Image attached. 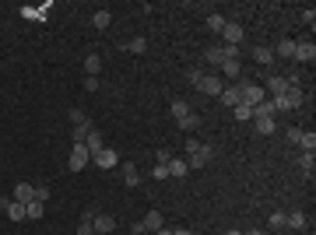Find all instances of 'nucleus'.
Here are the masks:
<instances>
[{
    "instance_id": "obj_1",
    "label": "nucleus",
    "mask_w": 316,
    "mask_h": 235,
    "mask_svg": "<svg viewBox=\"0 0 316 235\" xmlns=\"http://www.w3.org/2000/svg\"><path fill=\"white\" fill-rule=\"evenodd\" d=\"M204 60L215 64V67H222L225 60H239V46H207L204 49Z\"/></svg>"
},
{
    "instance_id": "obj_34",
    "label": "nucleus",
    "mask_w": 316,
    "mask_h": 235,
    "mask_svg": "<svg viewBox=\"0 0 316 235\" xmlns=\"http://www.w3.org/2000/svg\"><path fill=\"white\" fill-rule=\"evenodd\" d=\"M299 165H302V172H313V165H316L313 151H302V155H299Z\"/></svg>"
},
{
    "instance_id": "obj_15",
    "label": "nucleus",
    "mask_w": 316,
    "mask_h": 235,
    "mask_svg": "<svg viewBox=\"0 0 316 235\" xmlns=\"http://www.w3.org/2000/svg\"><path fill=\"white\" fill-rule=\"evenodd\" d=\"M98 71H102V56L98 53H88L84 56V74L88 78H98Z\"/></svg>"
},
{
    "instance_id": "obj_3",
    "label": "nucleus",
    "mask_w": 316,
    "mask_h": 235,
    "mask_svg": "<svg viewBox=\"0 0 316 235\" xmlns=\"http://www.w3.org/2000/svg\"><path fill=\"white\" fill-rule=\"evenodd\" d=\"M239 95H242V105H249V109L267 98V91H264L260 84H253V81H239Z\"/></svg>"
},
{
    "instance_id": "obj_25",
    "label": "nucleus",
    "mask_w": 316,
    "mask_h": 235,
    "mask_svg": "<svg viewBox=\"0 0 316 235\" xmlns=\"http://www.w3.org/2000/svg\"><path fill=\"white\" fill-rule=\"evenodd\" d=\"M253 116H278V109H274V102H271V98H264L260 105H253Z\"/></svg>"
},
{
    "instance_id": "obj_6",
    "label": "nucleus",
    "mask_w": 316,
    "mask_h": 235,
    "mask_svg": "<svg viewBox=\"0 0 316 235\" xmlns=\"http://www.w3.org/2000/svg\"><path fill=\"white\" fill-rule=\"evenodd\" d=\"M88 158H91V151H88L84 144H74V148H71V161H67L71 172H81V168L88 165Z\"/></svg>"
},
{
    "instance_id": "obj_35",
    "label": "nucleus",
    "mask_w": 316,
    "mask_h": 235,
    "mask_svg": "<svg viewBox=\"0 0 316 235\" xmlns=\"http://www.w3.org/2000/svg\"><path fill=\"white\" fill-rule=\"evenodd\" d=\"M127 49H130V53H144V49H148V39H141V35H137V39H130V42H127Z\"/></svg>"
},
{
    "instance_id": "obj_31",
    "label": "nucleus",
    "mask_w": 316,
    "mask_h": 235,
    "mask_svg": "<svg viewBox=\"0 0 316 235\" xmlns=\"http://www.w3.org/2000/svg\"><path fill=\"white\" fill-rule=\"evenodd\" d=\"M222 71H225V78H239V74H242L239 60H225V64H222Z\"/></svg>"
},
{
    "instance_id": "obj_4",
    "label": "nucleus",
    "mask_w": 316,
    "mask_h": 235,
    "mask_svg": "<svg viewBox=\"0 0 316 235\" xmlns=\"http://www.w3.org/2000/svg\"><path fill=\"white\" fill-rule=\"evenodd\" d=\"M299 67H306V64H313L316 60V46L309 39H295V56H292Z\"/></svg>"
},
{
    "instance_id": "obj_44",
    "label": "nucleus",
    "mask_w": 316,
    "mask_h": 235,
    "mask_svg": "<svg viewBox=\"0 0 316 235\" xmlns=\"http://www.w3.org/2000/svg\"><path fill=\"white\" fill-rule=\"evenodd\" d=\"M302 21H306V25H313V21H316V11H313V7H309V11H302Z\"/></svg>"
},
{
    "instance_id": "obj_36",
    "label": "nucleus",
    "mask_w": 316,
    "mask_h": 235,
    "mask_svg": "<svg viewBox=\"0 0 316 235\" xmlns=\"http://www.w3.org/2000/svg\"><path fill=\"white\" fill-rule=\"evenodd\" d=\"M207 28H211V32H222V28H225V18H222V14H211V18H207Z\"/></svg>"
},
{
    "instance_id": "obj_2",
    "label": "nucleus",
    "mask_w": 316,
    "mask_h": 235,
    "mask_svg": "<svg viewBox=\"0 0 316 235\" xmlns=\"http://www.w3.org/2000/svg\"><path fill=\"white\" fill-rule=\"evenodd\" d=\"M190 81L197 84V91H204V95H222V78H211V74H200V71H190Z\"/></svg>"
},
{
    "instance_id": "obj_7",
    "label": "nucleus",
    "mask_w": 316,
    "mask_h": 235,
    "mask_svg": "<svg viewBox=\"0 0 316 235\" xmlns=\"http://www.w3.org/2000/svg\"><path fill=\"white\" fill-rule=\"evenodd\" d=\"M215 155V148H207V144H200V148H197V151H190V155H186V165H190V168H204V165H207V158Z\"/></svg>"
},
{
    "instance_id": "obj_21",
    "label": "nucleus",
    "mask_w": 316,
    "mask_h": 235,
    "mask_svg": "<svg viewBox=\"0 0 316 235\" xmlns=\"http://www.w3.org/2000/svg\"><path fill=\"white\" fill-rule=\"evenodd\" d=\"M169 112H172V120H176V123H179V120H183V116H186V112H193V109H190V105H186V102H183V98H176V102H169Z\"/></svg>"
},
{
    "instance_id": "obj_43",
    "label": "nucleus",
    "mask_w": 316,
    "mask_h": 235,
    "mask_svg": "<svg viewBox=\"0 0 316 235\" xmlns=\"http://www.w3.org/2000/svg\"><path fill=\"white\" fill-rule=\"evenodd\" d=\"M151 175H155V179H169V168H165V165H155V172H151Z\"/></svg>"
},
{
    "instance_id": "obj_29",
    "label": "nucleus",
    "mask_w": 316,
    "mask_h": 235,
    "mask_svg": "<svg viewBox=\"0 0 316 235\" xmlns=\"http://www.w3.org/2000/svg\"><path fill=\"white\" fill-rule=\"evenodd\" d=\"M88 134H91V123H78V127H74V144H84Z\"/></svg>"
},
{
    "instance_id": "obj_11",
    "label": "nucleus",
    "mask_w": 316,
    "mask_h": 235,
    "mask_svg": "<svg viewBox=\"0 0 316 235\" xmlns=\"http://www.w3.org/2000/svg\"><path fill=\"white\" fill-rule=\"evenodd\" d=\"M222 105H229V109H236L239 102H242V95H239V84H232V88H222Z\"/></svg>"
},
{
    "instance_id": "obj_24",
    "label": "nucleus",
    "mask_w": 316,
    "mask_h": 235,
    "mask_svg": "<svg viewBox=\"0 0 316 235\" xmlns=\"http://www.w3.org/2000/svg\"><path fill=\"white\" fill-rule=\"evenodd\" d=\"M274 53H278V56H285V60H292V56H295V39H281Z\"/></svg>"
},
{
    "instance_id": "obj_46",
    "label": "nucleus",
    "mask_w": 316,
    "mask_h": 235,
    "mask_svg": "<svg viewBox=\"0 0 316 235\" xmlns=\"http://www.w3.org/2000/svg\"><path fill=\"white\" fill-rule=\"evenodd\" d=\"M155 235H172V228H158V232Z\"/></svg>"
},
{
    "instance_id": "obj_38",
    "label": "nucleus",
    "mask_w": 316,
    "mask_h": 235,
    "mask_svg": "<svg viewBox=\"0 0 316 235\" xmlns=\"http://www.w3.org/2000/svg\"><path fill=\"white\" fill-rule=\"evenodd\" d=\"M67 116H71V123H74V127H78V123H88V116H84V112H81V109H71V112H67Z\"/></svg>"
},
{
    "instance_id": "obj_48",
    "label": "nucleus",
    "mask_w": 316,
    "mask_h": 235,
    "mask_svg": "<svg viewBox=\"0 0 316 235\" xmlns=\"http://www.w3.org/2000/svg\"><path fill=\"white\" fill-rule=\"evenodd\" d=\"M242 235H264V232H256V228H253V232H242Z\"/></svg>"
},
{
    "instance_id": "obj_8",
    "label": "nucleus",
    "mask_w": 316,
    "mask_h": 235,
    "mask_svg": "<svg viewBox=\"0 0 316 235\" xmlns=\"http://www.w3.org/2000/svg\"><path fill=\"white\" fill-rule=\"evenodd\" d=\"M0 207L7 211L11 221H25V204H18L14 197H0Z\"/></svg>"
},
{
    "instance_id": "obj_28",
    "label": "nucleus",
    "mask_w": 316,
    "mask_h": 235,
    "mask_svg": "<svg viewBox=\"0 0 316 235\" xmlns=\"http://www.w3.org/2000/svg\"><path fill=\"white\" fill-rule=\"evenodd\" d=\"M285 225H288V228H302V225H306V214H302V211H292V214H285Z\"/></svg>"
},
{
    "instance_id": "obj_23",
    "label": "nucleus",
    "mask_w": 316,
    "mask_h": 235,
    "mask_svg": "<svg viewBox=\"0 0 316 235\" xmlns=\"http://www.w3.org/2000/svg\"><path fill=\"white\" fill-rule=\"evenodd\" d=\"M42 211H46V204H42V200H28V204H25V218H32V221H39V218H42Z\"/></svg>"
},
{
    "instance_id": "obj_22",
    "label": "nucleus",
    "mask_w": 316,
    "mask_h": 235,
    "mask_svg": "<svg viewBox=\"0 0 316 235\" xmlns=\"http://www.w3.org/2000/svg\"><path fill=\"white\" fill-rule=\"evenodd\" d=\"M123 183H127V186H137V183H141V172H137V165H134V161H127V165H123Z\"/></svg>"
},
{
    "instance_id": "obj_26",
    "label": "nucleus",
    "mask_w": 316,
    "mask_h": 235,
    "mask_svg": "<svg viewBox=\"0 0 316 235\" xmlns=\"http://www.w3.org/2000/svg\"><path fill=\"white\" fill-rule=\"evenodd\" d=\"M109 21H113L109 11H95V14H91V25H95V28H109Z\"/></svg>"
},
{
    "instance_id": "obj_30",
    "label": "nucleus",
    "mask_w": 316,
    "mask_h": 235,
    "mask_svg": "<svg viewBox=\"0 0 316 235\" xmlns=\"http://www.w3.org/2000/svg\"><path fill=\"white\" fill-rule=\"evenodd\" d=\"M179 127H183V130H197V127H200V116H197V112H186V116L179 120Z\"/></svg>"
},
{
    "instance_id": "obj_5",
    "label": "nucleus",
    "mask_w": 316,
    "mask_h": 235,
    "mask_svg": "<svg viewBox=\"0 0 316 235\" xmlns=\"http://www.w3.org/2000/svg\"><path fill=\"white\" fill-rule=\"evenodd\" d=\"M222 39H225V46H239V42L246 39V32H242V25H236V21H225Z\"/></svg>"
},
{
    "instance_id": "obj_9",
    "label": "nucleus",
    "mask_w": 316,
    "mask_h": 235,
    "mask_svg": "<svg viewBox=\"0 0 316 235\" xmlns=\"http://www.w3.org/2000/svg\"><path fill=\"white\" fill-rule=\"evenodd\" d=\"M95 235H113V228H116V218L113 214H95Z\"/></svg>"
},
{
    "instance_id": "obj_45",
    "label": "nucleus",
    "mask_w": 316,
    "mask_h": 235,
    "mask_svg": "<svg viewBox=\"0 0 316 235\" xmlns=\"http://www.w3.org/2000/svg\"><path fill=\"white\" fill-rule=\"evenodd\" d=\"M172 235H193L190 228H172Z\"/></svg>"
},
{
    "instance_id": "obj_20",
    "label": "nucleus",
    "mask_w": 316,
    "mask_h": 235,
    "mask_svg": "<svg viewBox=\"0 0 316 235\" xmlns=\"http://www.w3.org/2000/svg\"><path fill=\"white\" fill-rule=\"evenodd\" d=\"M91 221H95V211H84L81 221H78V235H95V225H91Z\"/></svg>"
},
{
    "instance_id": "obj_32",
    "label": "nucleus",
    "mask_w": 316,
    "mask_h": 235,
    "mask_svg": "<svg viewBox=\"0 0 316 235\" xmlns=\"http://www.w3.org/2000/svg\"><path fill=\"white\" fill-rule=\"evenodd\" d=\"M232 112H236V120H239V123H246V120H253V109H249V105H242V102H239V105L232 109Z\"/></svg>"
},
{
    "instance_id": "obj_39",
    "label": "nucleus",
    "mask_w": 316,
    "mask_h": 235,
    "mask_svg": "<svg viewBox=\"0 0 316 235\" xmlns=\"http://www.w3.org/2000/svg\"><path fill=\"white\" fill-rule=\"evenodd\" d=\"M299 137H302V130H299V127H292V130H288V144H299Z\"/></svg>"
},
{
    "instance_id": "obj_19",
    "label": "nucleus",
    "mask_w": 316,
    "mask_h": 235,
    "mask_svg": "<svg viewBox=\"0 0 316 235\" xmlns=\"http://www.w3.org/2000/svg\"><path fill=\"white\" fill-rule=\"evenodd\" d=\"M84 148H88V151L95 155V151H102V148H106V137H102V134H98V130L91 127V134H88V141H84Z\"/></svg>"
},
{
    "instance_id": "obj_16",
    "label": "nucleus",
    "mask_w": 316,
    "mask_h": 235,
    "mask_svg": "<svg viewBox=\"0 0 316 235\" xmlns=\"http://www.w3.org/2000/svg\"><path fill=\"white\" fill-rule=\"evenodd\" d=\"M302 102H306V91H302V88H288V91H285V105H288V109H299Z\"/></svg>"
},
{
    "instance_id": "obj_27",
    "label": "nucleus",
    "mask_w": 316,
    "mask_h": 235,
    "mask_svg": "<svg viewBox=\"0 0 316 235\" xmlns=\"http://www.w3.org/2000/svg\"><path fill=\"white\" fill-rule=\"evenodd\" d=\"M253 56H256V64H271V60H274V49H267V46H253Z\"/></svg>"
},
{
    "instance_id": "obj_17",
    "label": "nucleus",
    "mask_w": 316,
    "mask_h": 235,
    "mask_svg": "<svg viewBox=\"0 0 316 235\" xmlns=\"http://www.w3.org/2000/svg\"><path fill=\"white\" fill-rule=\"evenodd\" d=\"M253 127H256V134H274L278 130L274 116H253Z\"/></svg>"
},
{
    "instance_id": "obj_42",
    "label": "nucleus",
    "mask_w": 316,
    "mask_h": 235,
    "mask_svg": "<svg viewBox=\"0 0 316 235\" xmlns=\"http://www.w3.org/2000/svg\"><path fill=\"white\" fill-rule=\"evenodd\" d=\"M84 91H98V78H84Z\"/></svg>"
},
{
    "instance_id": "obj_14",
    "label": "nucleus",
    "mask_w": 316,
    "mask_h": 235,
    "mask_svg": "<svg viewBox=\"0 0 316 235\" xmlns=\"http://www.w3.org/2000/svg\"><path fill=\"white\" fill-rule=\"evenodd\" d=\"M14 200H18V204L35 200V186H32V183H18V186H14Z\"/></svg>"
},
{
    "instance_id": "obj_18",
    "label": "nucleus",
    "mask_w": 316,
    "mask_h": 235,
    "mask_svg": "<svg viewBox=\"0 0 316 235\" xmlns=\"http://www.w3.org/2000/svg\"><path fill=\"white\" fill-rule=\"evenodd\" d=\"M288 88H292V84H288L285 78H271V81H267V88H264V91H271L274 98H281V95H285Z\"/></svg>"
},
{
    "instance_id": "obj_37",
    "label": "nucleus",
    "mask_w": 316,
    "mask_h": 235,
    "mask_svg": "<svg viewBox=\"0 0 316 235\" xmlns=\"http://www.w3.org/2000/svg\"><path fill=\"white\" fill-rule=\"evenodd\" d=\"M267 225H271V228H285V214H281V211H274V214L267 218Z\"/></svg>"
},
{
    "instance_id": "obj_12",
    "label": "nucleus",
    "mask_w": 316,
    "mask_h": 235,
    "mask_svg": "<svg viewBox=\"0 0 316 235\" xmlns=\"http://www.w3.org/2000/svg\"><path fill=\"white\" fill-rule=\"evenodd\" d=\"M141 225H144V232H158V228H165V218H162V211H148Z\"/></svg>"
},
{
    "instance_id": "obj_10",
    "label": "nucleus",
    "mask_w": 316,
    "mask_h": 235,
    "mask_svg": "<svg viewBox=\"0 0 316 235\" xmlns=\"http://www.w3.org/2000/svg\"><path fill=\"white\" fill-rule=\"evenodd\" d=\"M95 165L98 168H113V165H120V155L113 148H102V151H95Z\"/></svg>"
},
{
    "instance_id": "obj_47",
    "label": "nucleus",
    "mask_w": 316,
    "mask_h": 235,
    "mask_svg": "<svg viewBox=\"0 0 316 235\" xmlns=\"http://www.w3.org/2000/svg\"><path fill=\"white\" fill-rule=\"evenodd\" d=\"M225 235H242V232H239V228H229V232H225Z\"/></svg>"
},
{
    "instance_id": "obj_33",
    "label": "nucleus",
    "mask_w": 316,
    "mask_h": 235,
    "mask_svg": "<svg viewBox=\"0 0 316 235\" xmlns=\"http://www.w3.org/2000/svg\"><path fill=\"white\" fill-rule=\"evenodd\" d=\"M299 148H302V151H313V148H316V134H313V130L299 137Z\"/></svg>"
},
{
    "instance_id": "obj_41",
    "label": "nucleus",
    "mask_w": 316,
    "mask_h": 235,
    "mask_svg": "<svg viewBox=\"0 0 316 235\" xmlns=\"http://www.w3.org/2000/svg\"><path fill=\"white\" fill-rule=\"evenodd\" d=\"M169 158H172L169 151H155V165H169Z\"/></svg>"
},
{
    "instance_id": "obj_13",
    "label": "nucleus",
    "mask_w": 316,
    "mask_h": 235,
    "mask_svg": "<svg viewBox=\"0 0 316 235\" xmlns=\"http://www.w3.org/2000/svg\"><path fill=\"white\" fill-rule=\"evenodd\" d=\"M165 168H169V175H172V179H183V175L190 172L186 158H169V165H165Z\"/></svg>"
},
{
    "instance_id": "obj_40",
    "label": "nucleus",
    "mask_w": 316,
    "mask_h": 235,
    "mask_svg": "<svg viewBox=\"0 0 316 235\" xmlns=\"http://www.w3.org/2000/svg\"><path fill=\"white\" fill-rule=\"evenodd\" d=\"M46 197H49V186H35V200H42V204H46Z\"/></svg>"
}]
</instances>
